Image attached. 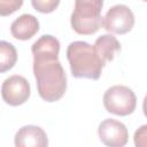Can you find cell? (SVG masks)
Returning <instances> with one entry per match:
<instances>
[{"label":"cell","mask_w":147,"mask_h":147,"mask_svg":"<svg viewBox=\"0 0 147 147\" xmlns=\"http://www.w3.org/2000/svg\"><path fill=\"white\" fill-rule=\"evenodd\" d=\"M33 74L39 96L47 102L60 100L67 91V75L61 62L55 60H33Z\"/></svg>","instance_id":"6da1fadb"},{"label":"cell","mask_w":147,"mask_h":147,"mask_svg":"<svg viewBox=\"0 0 147 147\" xmlns=\"http://www.w3.org/2000/svg\"><path fill=\"white\" fill-rule=\"evenodd\" d=\"M67 59L71 75L76 78L96 80L100 78L105 62L96 54L94 46L86 41H72L67 48Z\"/></svg>","instance_id":"7a4b0ae2"},{"label":"cell","mask_w":147,"mask_h":147,"mask_svg":"<svg viewBox=\"0 0 147 147\" xmlns=\"http://www.w3.org/2000/svg\"><path fill=\"white\" fill-rule=\"evenodd\" d=\"M102 6L103 0H75V8L70 17L74 31L84 36L95 33L102 25Z\"/></svg>","instance_id":"3957f363"},{"label":"cell","mask_w":147,"mask_h":147,"mask_svg":"<svg viewBox=\"0 0 147 147\" xmlns=\"http://www.w3.org/2000/svg\"><path fill=\"white\" fill-rule=\"evenodd\" d=\"M103 106L108 113L117 116H127L136 109L137 96L130 87L125 85H115L105 92Z\"/></svg>","instance_id":"277c9868"},{"label":"cell","mask_w":147,"mask_h":147,"mask_svg":"<svg viewBox=\"0 0 147 147\" xmlns=\"http://www.w3.org/2000/svg\"><path fill=\"white\" fill-rule=\"evenodd\" d=\"M134 25V15L125 5L113 6L103 16L102 26L111 33L124 34L132 30Z\"/></svg>","instance_id":"5b68a950"},{"label":"cell","mask_w":147,"mask_h":147,"mask_svg":"<svg viewBox=\"0 0 147 147\" xmlns=\"http://www.w3.org/2000/svg\"><path fill=\"white\" fill-rule=\"evenodd\" d=\"M31 88L29 82L20 75H13L6 78L1 86V95L3 101L9 106L23 105L30 98Z\"/></svg>","instance_id":"8992f818"},{"label":"cell","mask_w":147,"mask_h":147,"mask_svg":"<svg viewBox=\"0 0 147 147\" xmlns=\"http://www.w3.org/2000/svg\"><path fill=\"white\" fill-rule=\"evenodd\" d=\"M98 136L106 146L110 147H123L129 138L126 126L114 118H107L99 124Z\"/></svg>","instance_id":"52a82bcc"},{"label":"cell","mask_w":147,"mask_h":147,"mask_svg":"<svg viewBox=\"0 0 147 147\" xmlns=\"http://www.w3.org/2000/svg\"><path fill=\"white\" fill-rule=\"evenodd\" d=\"M47 145L46 132L37 125L22 126L15 134L16 147H46Z\"/></svg>","instance_id":"ba28073f"},{"label":"cell","mask_w":147,"mask_h":147,"mask_svg":"<svg viewBox=\"0 0 147 147\" xmlns=\"http://www.w3.org/2000/svg\"><path fill=\"white\" fill-rule=\"evenodd\" d=\"M33 60H55L60 53V41L51 36L44 34L31 47Z\"/></svg>","instance_id":"9c48e42d"},{"label":"cell","mask_w":147,"mask_h":147,"mask_svg":"<svg viewBox=\"0 0 147 147\" xmlns=\"http://www.w3.org/2000/svg\"><path fill=\"white\" fill-rule=\"evenodd\" d=\"M39 31V21L31 14H23L13 21L10 25V33L15 39L28 40L31 39Z\"/></svg>","instance_id":"30bf717a"},{"label":"cell","mask_w":147,"mask_h":147,"mask_svg":"<svg viewBox=\"0 0 147 147\" xmlns=\"http://www.w3.org/2000/svg\"><path fill=\"white\" fill-rule=\"evenodd\" d=\"M94 49L100 59L106 63L113 61L115 55L121 51V44L111 34H102L94 42Z\"/></svg>","instance_id":"8fae6325"},{"label":"cell","mask_w":147,"mask_h":147,"mask_svg":"<svg viewBox=\"0 0 147 147\" xmlns=\"http://www.w3.org/2000/svg\"><path fill=\"white\" fill-rule=\"evenodd\" d=\"M17 61V52L13 44L0 41V71L5 72L11 69Z\"/></svg>","instance_id":"7c38bea8"},{"label":"cell","mask_w":147,"mask_h":147,"mask_svg":"<svg viewBox=\"0 0 147 147\" xmlns=\"http://www.w3.org/2000/svg\"><path fill=\"white\" fill-rule=\"evenodd\" d=\"M31 3L37 11L42 14H49L57 8L60 0H31Z\"/></svg>","instance_id":"4fadbf2b"},{"label":"cell","mask_w":147,"mask_h":147,"mask_svg":"<svg viewBox=\"0 0 147 147\" xmlns=\"http://www.w3.org/2000/svg\"><path fill=\"white\" fill-rule=\"evenodd\" d=\"M23 5V0H0V15L8 16L18 10Z\"/></svg>","instance_id":"5bb4252c"},{"label":"cell","mask_w":147,"mask_h":147,"mask_svg":"<svg viewBox=\"0 0 147 147\" xmlns=\"http://www.w3.org/2000/svg\"><path fill=\"white\" fill-rule=\"evenodd\" d=\"M133 141L137 147H147V124L141 125L134 132Z\"/></svg>","instance_id":"9a60e30c"},{"label":"cell","mask_w":147,"mask_h":147,"mask_svg":"<svg viewBox=\"0 0 147 147\" xmlns=\"http://www.w3.org/2000/svg\"><path fill=\"white\" fill-rule=\"evenodd\" d=\"M142 110H144V115L147 117V94L144 98V102H142Z\"/></svg>","instance_id":"2e32d148"},{"label":"cell","mask_w":147,"mask_h":147,"mask_svg":"<svg viewBox=\"0 0 147 147\" xmlns=\"http://www.w3.org/2000/svg\"><path fill=\"white\" fill-rule=\"evenodd\" d=\"M142 1H145V2H147V0H142Z\"/></svg>","instance_id":"e0dca14e"}]
</instances>
